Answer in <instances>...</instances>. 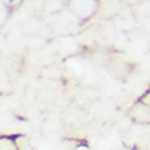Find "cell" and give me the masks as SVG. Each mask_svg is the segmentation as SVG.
Wrapping results in <instances>:
<instances>
[{
    "label": "cell",
    "mask_w": 150,
    "mask_h": 150,
    "mask_svg": "<svg viewBox=\"0 0 150 150\" xmlns=\"http://www.w3.org/2000/svg\"><path fill=\"white\" fill-rule=\"evenodd\" d=\"M0 150H19V147L12 138L1 137L0 138Z\"/></svg>",
    "instance_id": "obj_1"
},
{
    "label": "cell",
    "mask_w": 150,
    "mask_h": 150,
    "mask_svg": "<svg viewBox=\"0 0 150 150\" xmlns=\"http://www.w3.org/2000/svg\"><path fill=\"white\" fill-rule=\"evenodd\" d=\"M6 16H7V11H6V7H4L3 3H0V25L4 22Z\"/></svg>",
    "instance_id": "obj_2"
}]
</instances>
